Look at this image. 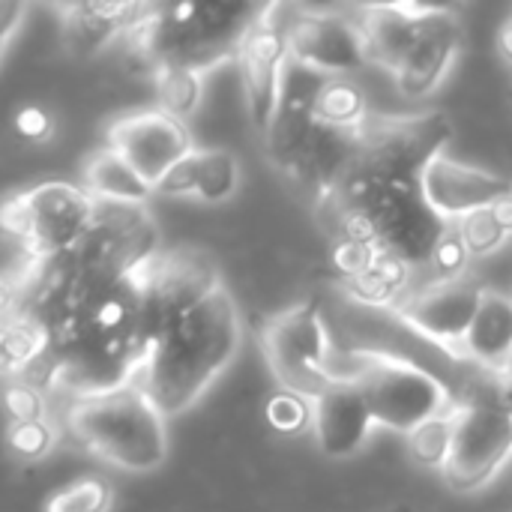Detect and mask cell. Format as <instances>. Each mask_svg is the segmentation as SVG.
Instances as JSON below:
<instances>
[{
  "instance_id": "obj_5",
  "label": "cell",
  "mask_w": 512,
  "mask_h": 512,
  "mask_svg": "<svg viewBox=\"0 0 512 512\" xmlns=\"http://www.w3.org/2000/svg\"><path fill=\"white\" fill-rule=\"evenodd\" d=\"M99 201L72 183L51 180L3 204V231L18 240L27 261L51 258L72 249L96 222Z\"/></svg>"
},
{
  "instance_id": "obj_31",
  "label": "cell",
  "mask_w": 512,
  "mask_h": 512,
  "mask_svg": "<svg viewBox=\"0 0 512 512\" xmlns=\"http://www.w3.org/2000/svg\"><path fill=\"white\" fill-rule=\"evenodd\" d=\"M375 246H366V243H354V240H339L336 249H333V267L336 273L351 282V279H360L363 273L372 270L375 264Z\"/></svg>"
},
{
  "instance_id": "obj_20",
  "label": "cell",
  "mask_w": 512,
  "mask_h": 512,
  "mask_svg": "<svg viewBox=\"0 0 512 512\" xmlns=\"http://www.w3.org/2000/svg\"><path fill=\"white\" fill-rule=\"evenodd\" d=\"M315 123L333 132H360L369 123L363 90L348 78H327L315 96Z\"/></svg>"
},
{
  "instance_id": "obj_18",
  "label": "cell",
  "mask_w": 512,
  "mask_h": 512,
  "mask_svg": "<svg viewBox=\"0 0 512 512\" xmlns=\"http://www.w3.org/2000/svg\"><path fill=\"white\" fill-rule=\"evenodd\" d=\"M60 33L63 45L72 54H96L108 42H114L123 30H132L144 15L138 3H72L60 6Z\"/></svg>"
},
{
  "instance_id": "obj_7",
  "label": "cell",
  "mask_w": 512,
  "mask_h": 512,
  "mask_svg": "<svg viewBox=\"0 0 512 512\" xmlns=\"http://www.w3.org/2000/svg\"><path fill=\"white\" fill-rule=\"evenodd\" d=\"M261 348L282 390L306 396L309 402L339 381V351L315 303H303L270 318L261 330Z\"/></svg>"
},
{
  "instance_id": "obj_17",
  "label": "cell",
  "mask_w": 512,
  "mask_h": 512,
  "mask_svg": "<svg viewBox=\"0 0 512 512\" xmlns=\"http://www.w3.org/2000/svg\"><path fill=\"white\" fill-rule=\"evenodd\" d=\"M459 360H471L483 375H504L512 366V297L486 288L480 312L459 348Z\"/></svg>"
},
{
  "instance_id": "obj_8",
  "label": "cell",
  "mask_w": 512,
  "mask_h": 512,
  "mask_svg": "<svg viewBox=\"0 0 512 512\" xmlns=\"http://www.w3.org/2000/svg\"><path fill=\"white\" fill-rule=\"evenodd\" d=\"M483 291L486 288L474 282L471 276L447 279V282H426L402 294L393 312L414 333H420L432 345L459 357V348L465 336L471 333V324L480 312Z\"/></svg>"
},
{
  "instance_id": "obj_30",
  "label": "cell",
  "mask_w": 512,
  "mask_h": 512,
  "mask_svg": "<svg viewBox=\"0 0 512 512\" xmlns=\"http://www.w3.org/2000/svg\"><path fill=\"white\" fill-rule=\"evenodd\" d=\"M51 444H54V429L48 423L9 426V447L21 459H39L51 450Z\"/></svg>"
},
{
  "instance_id": "obj_1",
  "label": "cell",
  "mask_w": 512,
  "mask_h": 512,
  "mask_svg": "<svg viewBox=\"0 0 512 512\" xmlns=\"http://www.w3.org/2000/svg\"><path fill=\"white\" fill-rule=\"evenodd\" d=\"M240 345V312L231 291L222 285L162 333L135 387H141L165 417H174L198 402Z\"/></svg>"
},
{
  "instance_id": "obj_14",
  "label": "cell",
  "mask_w": 512,
  "mask_h": 512,
  "mask_svg": "<svg viewBox=\"0 0 512 512\" xmlns=\"http://www.w3.org/2000/svg\"><path fill=\"white\" fill-rule=\"evenodd\" d=\"M375 417L357 378H339L330 390L312 399V432L324 456H354L372 429Z\"/></svg>"
},
{
  "instance_id": "obj_2",
  "label": "cell",
  "mask_w": 512,
  "mask_h": 512,
  "mask_svg": "<svg viewBox=\"0 0 512 512\" xmlns=\"http://www.w3.org/2000/svg\"><path fill=\"white\" fill-rule=\"evenodd\" d=\"M264 6L249 3H180V6H144V15L132 27L138 48L162 66H189L204 72L207 66L240 54L246 33L258 21Z\"/></svg>"
},
{
  "instance_id": "obj_3",
  "label": "cell",
  "mask_w": 512,
  "mask_h": 512,
  "mask_svg": "<svg viewBox=\"0 0 512 512\" xmlns=\"http://www.w3.org/2000/svg\"><path fill=\"white\" fill-rule=\"evenodd\" d=\"M63 426L75 444L123 471H153L168 456L165 414L141 387H123L105 396L72 402Z\"/></svg>"
},
{
  "instance_id": "obj_36",
  "label": "cell",
  "mask_w": 512,
  "mask_h": 512,
  "mask_svg": "<svg viewBox=\"0 0 512 512\" xmlns=\"http://www.w3.org/2000/svg\"><path fill=\"white\" fill-rule=\"evenodd\" d=\"M498 51H501V57L512 66V15L501 24V30H498Z\"/></svg>"
},
{
  "instance_id": "obj_32",
  "label": "cell",
  "mask_w": 512,
  "mask_h": 512,
  "mask_svg": "<svg viewBox=\"0 0 512 512\" xmlns=\"http://www.w3.org/2000/svg\"><path fill=\"white\" fill-rule=\"evenodd\" d=\"M198 180H201V150H192L156 183V192L189 195V192H198Z\"/></svg>"
},
{
  "instance_id": "obj_11",
  "label": "cell",
  "mask_w": 512,
  "mask_h": 512,
  "mask_svg": "<svg viewBox=\"0 0 512 512\" xmlns=\"http://www.w3.org/2000/svg\"><path fill=\"white\" fill-rule=\"evenodd\" d=\"M108 147L120 153L156 192V183L183 159L189 156L192 138L183 120L165 114L162 108L135 111L111 123Z\"/></svg>"
},
{
  "instance_id": "obj_4",
  "label": "cell",
  "mask_w": 512,
  "mask_h": 512,
  "mask_svg": "<svg viewBox=\"0 0 512 512\" xmlns=\"http://www.w3.org/2000/svg\"><path fill=\"white\" fill-rule=\"evenodd\" d=\"M354 357H357L354 378L369 399L375 423L393 432L411 435L417 426L435 417H447L462 405L453 387L426 366L396 357H378V354H354Z\"/></svg>"
},
{
  "instance_id": "obj_24",
  "label": "cell",
  "mask_w": 512,
  "mask_h": 512,
  "mask_svg": "<svg viewBox=\"0 0 512 512\" xmlns=\"http://www.w3.org/2000/svg\"><path fill=\"white\" fill-rule=\"evenodd\" d=\"M240 186V162L231 150H201V180L198 198L207 204L228 201Z\"/></svg>"
},
{
  "instance_id": "obj_16",
  "label": "cell",
  "mask_w": 512,
  "mask_h": 512,
  "mask_svg": "<svg viewBox=\"0 0 512 512\" xmlns=\"http://www.w3.org/2000/svg\"><path fill=\"white\" fill-rule=\"evenodd\" d=\"M438 12V6H420V3H387V6H363L357 12L366 42H369V60L384 63L387 69H399L405 54L420 39L426 21Z\"/></svg>"
},
{
  "instance_id": "obj_12",
  "label": "cell",
  "mask_w": 512,
  "mask_h": 512,
  "mask_svg": "<svg viewBox=\"0 0 512 512\" xmlns=\"http://www.w3.org/2000/svg\"><path fill=\"white\" fill-rule=\"evenodd\" d=\"M147 288H150L153 321L159 333H165L177 318H183L198 303H204L216 288H222V282L216 264L204 252L177 249L168 255H156L150 261Z\"/></svg>"
},
{
  "instance_id": "obj_28",
  "label": "cell",
  "mask_w": 512,
  "mask_h": 512,
  "mask_svg": "<svg viewBox=\"0 0 512 512\" xmlns=\"http://www.w3.org/2000/svg\"><path fill=\"white\" fill-rule=\"evenodd\" d=\"M468 258H471V252H468V246H465L459 228L450 225V228L444 231V237L438 240L435 252H432V264H429V267H432V282H447V279H462V276H468V273H465V270H468Z\"/></svg>"
},
{
  "instance_id": "obj_10",
  "label": "cell",
  "mask_w": 512,
  "mask_h": 512,
  "mask_svg": "<svg viewBox=\"0 0 512 512\" xmlns=\"http://www.w3.org/2000/svg\"><path fill=\"white\" fill-rule=\"evenodd\" d=\"M282 6H264L258 21L243 39L240 48V75L249 96L252 120L261 129L273 126L282 99V75L291 60L288 54V21L279 18Z\"/></svg>"
},
{
  "instance_id": "obj_35",
  "label": "cell",
  "mask_w": 512,
  "mask_h": 512,
  "mask_svg": "<svg viewBox=\"0 0 512 512\" xmlns=\"http://www.w3.org/2000/svg\"><path fill=\"white\" fill-rule=\"evenodd\" d=\"M492 213H495V219L504 225V231H507V234H512V192L501 195V198L492 204Z\"/></svg>"
},
{
  "instance_id": "obj_21",
  "label": "cell",
  "mask_w": 512,
  "mask_h": 512,
  "mask_svg": "<svg viewBox=\"0 0 512 512\" xmlns=\"http://www.w3.org/2000/svg\"><path fill=\"white\" fill-rule=\"evenodd\" d=\"M48 348H51V336L42 324L24 315H6L0 351H3V366L9 375L18 372L21 378H27L45 360Z\"/></svg>"
},
{
  "instance_id": "obj_29",
  "label": "cell",
  "mask_w": 512,
  "mask_h": 512,
  "mask_svg": "<svg viewBox=\"0 0 512 512\" xmlns=\"http://www.w3.org/2000/svg\"><path fill=\"white\" fill-rule=\"evenodd\" d=\"M3 405H6V414H9V423L12 426H24V423H45V399L42 393L27 384V381H9L6 390H3Z\"/></svg>"
},
{
  "instance_id": "obj_13",
  "label": "cell",
  "mask_w": 512,
  "mask_h": 512,
  "mask_svg": "<svg viewBox=\"0 0 512 512\" xmlns=\"http://www.w3.org/2000/svg\"><path fill=\"white\" fill-rule=\"evenodd\" d=\"M420 189L432 213L450 225L465 219L474 210L492 207L501 195L512 192V183L501 174H492L486 168L462 165L450 156H435L423 174H420Z\"/></svg>"
},
{
  "instance_id": "obj_33",
  "label": "cell",
  "mask_w": 512,
  "mask_h": 512,
  "mask_svg": "<svg viewBox=\"0 0 512 512\" xmlns=\"http://www.w3.org/2000/svg\"><path fill=\"white\" fill-rule=\"evenodd\" d=\"M15 129H18V135L27 138V141H42V138L51 135V117H48L42 108L27 105V108H21V111L15 114Z\"/></svg>"
},
{
  "instance_id": "obj_26",
  "label": "cell",
  "mask_w": 512,
  "mask_h": 512,
  "mask_svg": "<svg viewBox=\"0 0 512 512\" xmlns=\"http://www.w3.org/2000/svg\"><path fill=\"white\" fill-rule=\"evenodd\" d=\"M264 417H267L270 429H276L282 435H300L312 426V402L291 390H279L267 399Z\"/></svg>"
},
{
  "instance_id": "obj_25",
  "label": "cell",
  "mask_w": 512,
  "mask_h": 512,
  "mask_svg": "<svg viewBox=\"0 0 512 512\" xmlns=\"http://www.w3.org/2000/svg\"><path fill=\"white\" fill-rule=\"evenodd\" d=\"M111 486L99 477H81L63 489H57L42 512H108Z\"/></svg>"
},
{
  "instance_id": "obj_6",
  "label": "cell",
  "mask_w": 512,
  "mask_h": 512,
  "mask_svg": "<svg viewBox=\"0 0 512 512\" xmlns=\"http://www.w3.org/2000/svg\"><path fill=\"white\" fill-rule=\"evenodd\" d=\"M512 456V408L504 402L498 378L492 384H474L456 417L453 453L444 468V480L453 492L483 489Z\"/></svg>"
},
{
  "instance_id": "obj_23",
  "label": "cell",
  "mask_w": 512,
  "mask_h": 512,
  "mask_svg": "<svg viewBox=\"0 0 512 512\" xmlns=\"http://www.w3.org/2000/svg\"><path fill=\"white\" fill-rule=\"evenodd\" d=\"M456 417H459V411H453L447 417H435L408 435V453L417 465L441 468V471L447 468L450 453H453V438H456Z\"/></svg>"
},
{
  "instance_id": "obj_22",
  "label": "cell",
  "mask_w": 512,
  "mask_h": 512,
  "mask_svg": "<svg viewBox=\"0 0 512 512\" xmlns=\"http://www.w3.org/2000/svg\"><path fill=\"white\" fill-rule=\"evenodd\" d=\"M156 96L159 108L177 120H186L198 111L204 96V72L189 66H162L156 69Z\"/></svg>"
},
{
  "instance_id": "obj_9",
  "label": "cell",
  "mask_w": 512,
  "mask_h": 512,
  "mask_svg": "<svg viewBox=\"0 0 512 512\" xmlns=\"http://www.w3.org/2000/svg\"><path fill=\"white\" fill-rule=\"evenodd\" d=\"M288 54L315 75L339 78L369 60V42L357 15L294 12L288 18Z\"/></svg>"
},
{
  "instance_id": "obj_15",
  "label": "cell",
  "mask_w": 512,
  "mask_h": 512,
  "mask_svg": "<svg viewBox=\"0 0 512 512\" xmlns=\"http://www.w3.org/2000/svg\"><path fill=\"white\" fill-rule=\"evenodd\" d=\"M459 48H462L459 15L447 6H438V12L426 21L420 39L414 42V48L405 54V60L393 72L399 93L408 99H423L432 90H438Z\"/></svg>"
},
{
  "instance_id": "obj_27",
  "label": "cell",
  "mask_w": 512,
  "mask_h": 512,
  "mask_svg": "<svg viewBox=\"0 0 512 512\" xmlns=\"http://www.w3.org/2000/svg\"><path fill=\"white\" fill-rule=\"evenodd\" d=\"M456 228H459V234H462V240H465V246H468L471 255H489V252H495L507 240V231L495 219L492 207H483V210L468 213L465 219L456 222Z\"/></svg>"
},
{
  "instance_id": "obj_34",
  "label": "cell",
  "mask_w": 512,
  "mask_h": 512,
  "mask_svg": "<svg viewBox=\"0 0 512 512\" xmlns=\"http://www.w3.org/2000/svg\"><path fill=\"white\" fill-rule=\"evenodd\" d=\"M24 6L21 3H15V0H6V3H0V45L6 48L9 42H12V33L18 30V21L24 18Z\"/></svg>"
},
{
  "instance_id": "obj_19",
  "label": "cell",
  "mask_w": 512,
  "mask_h": 512,
  "mask_svg": "<svg viewBox=\"0 0 512 512\" xmlns=\"http://www.w3.org/2000/svg\"><path fill=\"white\" fill-rule=\"evenodd\" d=\"M84 189L108 204H144L153 186L111 147L96 150L84 162Z\"/></svg>"
}]
</instances>
